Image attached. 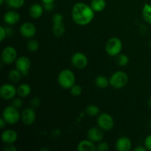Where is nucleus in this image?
<instances>
[{
    "instance_id": "obj_31",
    "label": "nucleus",
    "mask_w": 151,
    "mask_h": 151,
    "mask_svg": "<svg viewBox=\"0 0 151 151\" xmlns=\"http://www.w3.org/2000/svg\"><path fill=\"white\" fill-rule=\"evenodd\" d=\"M23 105V102H22V100L20 98H14L13 100L11 103V106H13V107L16 108V109H20L21 107Z\"/></svg>"
},
{
    "instance_id": "obj_43",
    "label": "nucleus",
    "mask_w": 151,
    "mask_h": 151,
    "mask_svg": "<svg viewBox=\"0 0 151 151\" xmlns=\"http://www.w3.org/2000/svg\"><path fill=\"white\" fill-rule=\"evenodd\" d=\"M41 151H43V150H49V149L48 148H44V149H41Z\"/></svg>"
},
{
    "instance_id": "obj_11",
    "label": "nucleus",
    "mask_w": 151,
    "mask_h": 151,
    "mask_svg": "<svg viewBox=\"0 0 151 151\" xmlns=\"http://www.w3.org/2000/svg\"><path fill=\"white\" fill-rule=\"evenodd\" d=\"M21 119L22 122L27 125H32L36 119V114L32 109H25L21 114Z\"/></svg>"
},
{
    "instance_id": "obj_10",
    "label": "nucleus",
    "mask_w": 151,
    "mask_h": 151,
    "mask_svg": "<svg viewBox=\"0 0 151 151\" xmlns=\"http://www.w3.org/2000/svg\"><path fill=\"white\" fill-rule=\"evenodd\" d=\"M16 94H17V89L12 84H3L0 88V96L4 100H11L16 96Z\"/></svg>"
},
{
    "instance_id": "obj_27",
    "label": "nucleus",
    "mask_w": 151,
    "mask_h": 151,
    "mask_svg": "<svg viewBox=\"0 0 151 151\" xmlns=\"http://www.w3.org/2000/svg\"><path fill=\"white\" fill-rule=\"evenodd\" d=\"M129 62V58L126 55H118L116 57V63L119 66H125Z\"/></svg>"
},
{
    "instance_id": "obj_39",
    "label": "nucleus",
    "mask_w": 151,
    "mask_h": 151,
    "mask_svg": "<svg viewBox=\"0 0 151 151\" xmlns=\"http://www.w3.org/2000/svg\"><path fill=\"white\" fill-rule=\"evenodd\" d=\"M147 150V149L146 147H142V146H138L134 149V151H146Z\"/></svg>"
},
{
    "instance_id": "obj_3",
    "label": "nucleus",
    "mask_w": 151,
    "mask_h": 151,
    "mask_svg": "<svg viewBox=\"0 0 151 151\" xmlns=\"http://www.w3.org/2000/svg\"><path fill=\"white\" fill-rule=\"evenodd\" d=\"M2 117L5 119L9 125H15L19 121L21 114L18 111V109L10 106L6 107L2 112Z\"/></svg>"
},
{
    "instance_id": "obj_25",
    "label": "nucleus",
    "mask_w": 151,
    "mask_h": 151,
    "mask_svg": "<svg viewBox=\"0 0 151 151\" xmlns=\"http://www.w3.org/2000/svg\"><path fill=\"white\" fill-rule=\"evenodd\" d=\"M86 114L89 116H95L100 113V109L94 105H89L86 109Z\"/></svg>"
},
{
    "instance_id": "obj_8",
    "label": "nucleus",
    "mask_w": 151,
    "mask_h": 151,
    "mask_svg": "<svg viewBox=\"0 0 151 151\" xmlns=\"http://www.w3.org/2000/svg\"><path fill=\"white\" fill-rule=\"evenodd\" d=\"M31 66V61L26 56H22L16 59V67L20 71L22 76H27L29 72V69Z\"/></svg>"
},
{
    "instance_id": "obj_23",
    "label": "nucleus",
    "mask_w": 151,
    "mask_h": 151,
    "mask_svg": "<svg viewBox=\"0 0 151 151\" xmlns=\"http://www.w3.org/2000/svg\"><path fill=\"white\" fill-rule=\"evenodd\" d=\"M9 80L11 81L12 83H19L21 81V78H22V73L20 71L16 69H12L8 75Z\"/></svg>"
},
{
    "instance_id": "obj_41",
    "label": "nucleus",
    "mask_w": 151,
    "mask_h": 151,
    "mask_svg": "<svg viewBox=\"0 0 151 151\" xmlns=\"http://www.w3.org/2000/svg\"><path fill=\"white\" fill-rule=\"evenodd\" d=\"M147 103H148L149 107H150V109H151V97H150V98H149L148 101H147Z\"/></svg>"
},
{
    "instance_id": "obj_15",
    "label": "nucleus",
    "mask_w": 151,
    "mask_h": 151,
    "mask_svg": "<svg viewBox=\"0 0 151 151\" xmlns=\"http://www.w3.org/2000/svg\"><path fill=\"white\" fill-rule=\"evenodd\" d=\"M115 146H116V149L118 151H128L131 150L132 143H131V141L129 138L122 137L118 139Z\"/></svg>"
},
{
    "instance_id": "obj_28",
    "label": "nucleus",
    "mask_w": 151,
    "mask_h": 151,
    "mask_svg": "<svg viewBox=\"0 0 151 151\" xmlns=\"http://www.w3.org/2000/svg\"><path fill=\"white\" fill-rule=\"evenodd\" d=\"M27 50L30 52H36L39 47V44L35 39H30L27 42Z\"/></svg>"
},
{
    "instance_id": "obj_19",
    "label": "nucleus",
    "mask_w": 151,
    "mask_h": 151,
    "mask_svg": "<svg viewBox=\"0 0 151 151\" xmlns=\"http://www.w3.org/2000/svg\"><path fill=\"white\" fill-rule=\"evenodd\" d=\"M31 93V87L27 83L21 84L17 88V94L20 97H26Z\"/></svg>"
},
{
    "instance_id": "obj_42",
    "label": "nucleus",
    "mask_w": 151,
    "mask_h": 151,
    "mask_svg": "<svg viewBox=\"0 0 151 151\" xmlns=\"http://www.w3.org/2000/svg\"><path fill=\"white\" fill-rule=\"evenodd\" d=\"M4 0H0V4H1V5L4 4Z\"/></svg>"
},
{
    "instance_id": "obj_30",
    "label": "nucleus",
    "mask_w": 151,
    "mask_h": 151,
    "mask_svg": "<svg viewBox=\"0 0 151 151\" xmlns=\"http://www.w3.org/2000/svg\"><path fill=\"white\" fill-rule=\"evenodd\" d=\"M52 20L53 23H60V22H63V16L61 13H55L53 15L52 18Z\"/></svg>"
},
{
    "instance_id": "obj_18",
    "label": "nucleus",
    "mask_w": 151,
    "mask_h": 151,
    "mask_svg": "<svg viewBox=\"0 0 151 151\" xmlns=\"http://www.w3.org/2000/svg\"><path fill=\"white\" fill-rule=\"evenodd\" d=\"M97 150V147L94 145V142L91 140H83L78 144V151H94Z\"/></svg>"
},
{
    "instance_id": "obj_35",
    "label": "nucleus",
    "mask_w": 151,
    "mask_h": 151,
    "mask_svg": "<svg viewBox=\"0 0 151 151\" xmlns=\"http://www.w3.org/2000/svg\"><path fill=\"white\" fill-rule=\"evenodd\" d=\"M7 35V31H6V28H4V27H0V41H4V39L6 38Z\"/></svg>"
},
{
    "instance_id": "obj_34",
    "label": "nucleus",
    "mask_w": 151,
    "mask_h": 151,
    "mask_svg": "<svg viewBox=\"0 0 151 151\" xmlns=\"http://www.w3.org/2000/svg\"><path fill=\"white\" fill-rule=\"evenodd\" d=\"M40 103H41V101L38 97H33L30 100V105L32 108H38L40 106Z\"/></svg>"
},
{
    "instance_id": "obj_37",
    "label": "nucleus",
    "mask_w": 151,
    "mask_h": 151,
    "mask_svg": "<svg viewBox=\"0 0 151 151\" xmlns=\"http://www.w3.org/2000/svg\"><path fill=\"white\" fill-rule=\"evenodd\" d=\"M4 151H16L17 149L15 147L14 145H13L12 144H7V145L4 146V149H3Z\"/></svg>"
},
{
    "instance_id": "obj_44",
    "label": "nucleus",
    "mask_w": 151,
    "mask_h": 151,
    "mask_svg": "<svg viewBox=\"0 0 151 151\" xmlns=\"http://www.w3.org/2000/svg\"><path fill=\"white\" fill-rule=\"evenodd\" d=\"M150 128H151V120H150Z\"/></svg>"
},
{
    "instance_id": "obj_4",
    "label": "nucleus",
    "mask_w": 151,
    "mask_h": 151,
    "mask_svg": "<svg viewBox=\"0 0 151 151\" xmlns=\"http://www.w3.org/2000/svg\"><path fill=\"white\" fill-rule=\"evenodd\" d=\"M128 78L125 72L118 71L114 72L109 79L110 85L115 88H122L128 83Z\"/></svg>"
},
{
    "instance_id": "obj_2",
    "label": "nucleus",
    "mask_w": 151,
    "mask_h": 151,
    "mask_svg": "<svg viewBox=\"0 0 151 151\" xmlns=\"http://www.w3.org/2000/svg\"><path fill=\"white\" fill-rule=\"evenodd\" d=\"M59 85L65 89L71 88L75 83V77L73 72L69 69H64L59 73L58 77Z\"/></svg>"
},
{
    "instance_id": "obj_12",
    "label": "nucleus",
    "mask_w": 151,
    "mask_h": 151,
    "mask_svg": "<svg viewBox=\"0 0 151 151\" xmlns=\"http://www.w3.org/2000/svg\"><path fill=\"white\" fill-rule=\"evenodd\" d=\"M20 33L25 38H32L36 34V27L30 22H25L21 26Z\"/></svg>"
},
{
    "instance_id": "obj_20",
    "label": "nucleus",
    "mask_w": 151,
    "mask_h": 151,
    "mask_svg": "<svg viewBox=\"0 0 151 151\" xmlns=\"http://www.w3.org/2000/svg\"><path fill=\"white\" fill-rule=\"evenodd\" d=\"M106 2L105 0H92L91 7L94 12H101L106 8Z\"/></svg>"
},
{
    "instance_id": "obj_36",
    "label": "nucleus",
    "mask_w": 151,
    "mask_h": 151,
    "mask_svg": "<svg viewBox=\"0 0 151 151\" xmlns=\"http://www.w3.org/2000/svg\"><path fill=\"white\" fill-rule=\"evenodd\" d=\"M145 145L147 150H151V135H149L145 141Z\"/></svg>"
},
{
    "instance_id": "obj_29",
    "label": "nucleus",
    "mask_w": 151,
    "mask_h": 151,
    "mask_svg": "<svg viewBox=\"0 0 151 151\" xmlns=\"http://www.w3.org/2000/svg\"><path fill=\"white\" fill-rule=\"evenodd\" d=\"M70 89L71 94L73 96H75V97H78V96L81 95L83 91L82 87L80 85H78V84H75Z\"/></svg>"
},
{
    "instance_id": "obj_22",
    "label": "nucleus",
    "mask_w": 151,
    "mask_h": 151,
    "mask_svg": "<svg viewBox=\"0 0 151 151\" xmlns=\"http://www.w3.org/2000/svg\"><path fill=\"white\" fill-rule=\"evenodd\" d=\"M65 32V26L63 22L55 23L52 27V32L56 37H60Z\"/></svg>"
},
{
    "instance_id": "obj_14",
    "label": "nucleus",
    "mask_w": 151,
    "mask_h": 151,
    "mask_svg": "<svg viewBox=\"0 0 151 151\" xmlns=\"http://www.w3.org/2000/svg\"><path fill=\"white\" fill-rule=\"evenodd\" d=\"M20 20V15L15 10H9L4 15V22L8 25H14Z\"/></svg>"
},
{
    "instance_id": "obj_24",
    "label": "nucleus",
    "mask_w": 151,
    "mask_h": 151,
    "mask_svg": "<svg viewBox=\"0 0 151 151\" xmlns=\"http://www.w3.org/2000/svg\"><path fill=\"white\" fill-rule=\"evenodd\" d=\"M142 16L144 20L148 24H151V5L145 4L142 9Z\"/></svg>"
},
{
    "instance_id": "obj_6",
    "label": "nucleus",
    "mask_w": 151,
    "mask_h": 151,
    "mask_svg": "<svg viewBox=\"0 0 151 151\" xmlns=\"http://www.w3.org/2000/svg\"><path fill=\"white\" fill-rule=\"evenodd\" d=\"M97 122L99 128L104 131H110L113 128L114 125L113 117L107 113H103L99 115Z\"/></svg>"
},
{
    "instance_id": "obj_40",
    "label": "nucleus",
    "mask_w": 151,
    "mask_h": 151,
    "mask_svg": "<svg viewBox=\"0 0 151 151\" xmlns=\"http://www.w3.org/2000/svg\"><path fill=\"white\" fill-rule=\"evenodd\" d=\"M43 3H48V2H54L55 0H41Z\"/></svg>"
},
{
    "instance_id": "obj_17",
    "label": "nucleus",
    "mask_w": 151,
    "mask_h": 151,
    "mask_svg": "<svg viewBox=\"0 0 151 151\" xmlns=\"http://www.w3.org/2000/svg\"><path fill=\"white\" fill-rule=\"evenodd\" d=\"M44 12V7L38 3H34L29 9V16L33 19H38L41 17Z\"/></svg>"
},
{
    "instance_id": "obj_38",
    "label": "nucleus",
    "mask_w": 151,
    "mask_h": 151,
    "mask_svg": "<svg viewBox=\"0 0 151 151\" xmlns=\"http://www.w3.org/2000/svg\"><path fill=\"white\" fill-rule=\"evenodd\" d=\"M6 123H7V122L5 121V119L3 117L1 118V119H0V128H1V129L4 128V126L6 125Z\"/></svg>"
},
{
    "instance_id": "obj_5",
    "label": "nucleus",
    "mask_w": 151,
    "mask_h": 151,
    "mask_svg": "<svg viewBox=\"0 0 151 151\" xmlns=\"http://www.w3.org/2000/svg\"><path fill=\"white\" fill-rule=\"evenodd\" d=\"M122 49V44L120 39L116 37L110 38L106 45V50L110 56L114 57L120 53Z\"/></svg>"
},
{
    "instance_id": "obj_9",
    "label": "nucleus",
    "mask_w": 151,
    "mask_h": 151,
    "mask_svg": "<svg viewBox=\"0 0 151 151\" xmlns=\"http://www.w3.org/2000/svg\"><path fill=\"white\" fill-rule=\"evenodd\" d=\"M72 65L78 69H83L88 64V58L82 52H76L72 55L71 59Z\"/></svg>"
},
{
    "instance_id": "obj_13",
    "label": "nucleus",
    "mask_w": 151,
    "mask_h": 151,
    "mask_svg": "<svg viewBox=\"0 0 151 151\" xmlns=\"http://www.w3.org/2000/svg\"><path fill=\"white\" fill-rule=\"evenodd\" d=\"M88 139L94 142H98L103 139V133L100 128H91L87 132Z\"/></svg>"
},
{
    "instance_id": "obj_33",
    "label": "nucleus",
    "mask_w": 151,
    "mask_h": 151,
    "mask_svg": "<svg viewBox=\"0 0 151 151\" xmlns=\"http://www.w3.org/2000/svg\"><path fill=\"white\" fill-rule=\"evenodd\" d=\"M43 7H44V9L45 10H47V11H52V10H53V9L55 8V4H54V2H48V3H44V5H43Z\"/></svg>"
},
{
    "instance_id": "obj_1",
    "label": "nucleus",
    "mask_w": 151,
    "mask_h": 151,
    "mask_svg": "<svg viewBox=\"0 0 151 151\" xmlns=\"http://www.w3.org/2000/svg\"><path fill=\"white\" fill-rule=\"evenodd\" d=\"M72 19L78 25H87L93 20L94 11L91 6L83 2L76 3L72 10Z\"/></svg>"
},
{
    "instance_id": "obj_16",
    "label": "nucleus",
    "mask_w": 151,
    "mask_h": 151,
    "mask_svg": "<svg viewBox=\"0 0 151 151\" xmlns=\"http://www.w3.org/2000/svg\"><path fill=\"white\" fill-rule=\"evenodd\" d=\"M18 134L15 131L8 129L4 131L1 134V141L4 144H13L17 140Z\"/></svg>"
},
{
    "instance_id": "obj_26",
    "label": "nucleus",
    "mask_w": 151,
    "mask_h": 151,
    "mask_svg": "<svg viewBox=\"0 0 151 151\" xmlns=\"http://www.w3.org/2000/svg\"><path fill=\"white\" fill-rule=\"evenodd\" d=\"M25 0H6L7 6L10 8L18 9L22 7L24 4Z\"/></svg>"
},
{
    "instance_id": "obj_7",
    "label": "nucleus",
    "mask_w": 151,
    "mask_h": 151,
    "mask_svg": "<svg viewBox=\"0 0 151 151\" xmlns=\"http://www.w3.org/2000/svg\"><path fill=\"white\" fill-rule=\"evenodd\" d=\"M17 59V52L13 47H7L1 52V60L5 64H11Z\"/></svg>"
},
{
    "instance_id": "obj_21",
    "label": "nucleus",
    "mask_w": 151,
    "mask_h": 151,
    "mask_svg": "<svg viewBox=\"0 0 151 151\" xmlns=\"http://www.w3.org/2000/svg\"><path fill=\"white\" fill-rule=\"evenodd\" d=\"M110 84L109 80L103 75H99L95 79V85L100 88H106Z\"/></svg>"
},
{
    "instance_id": "obj_32",
    "label": "nucleus",
    "mask_w": 151,
    "mask_h": 151,
    "mask_svg": "<svg viewBox=\"0 0 151 151\" xmlns=\"http://www.w3.org/2000/svg\"><path fill=\"white\" fill-rule=\"evenodd\" d=\"M97 150L99 151H108L109 150V145L106 142H100L97 145Z\"/></svg>"
}]
</instances>
